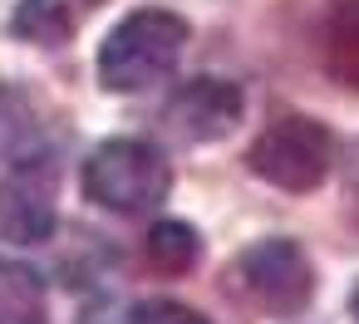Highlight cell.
Here are the masks:
<instances>
[{"mask_svg": "<svg viewBox=\"0 0 359 324\" xmlns=\"http://www.w3.org/2000/svg\"><path fill=\"white\" fill-rule=\"evenodd\" d=\"M187 50V20L172 10H133L99 45V84L109 94H143L172 79Z\"/></svg>", "mask_w": 359, "mask_h": 324, "instance_id": "6da1fadb", "label": "cell"}, {"mask_svg": "<svg viewBox=\"0 0 359 324\" xmlns=\"http://www.w3.org/2000/svg\"><path fill=\"white\" fill-rule=\"evenodd\" d=\"M168 187H172V167L143 138H109L84 162V197L118 216L153 211L168 197Z\"/></svg>", "mask_w": 359, "mask_h": 324, "instance_id": "7a4b0ae2", "label": "cell"}, {"mask_svg": "<svg viewBox=\"0 0 359 324\" xmlns=\"http://www.w3.org/2000/svg\"><path fill=\"white\" fill-rule=\"evenodd\" d=\"M246 167L280 192H315L334 167V133L320 118L285 113L256 133V143L246 148Z\"/></svg>", "mask_w": 359, "mask_h": 324, "instance_id": "3957f363", "label": "cell"}, {"mask_svg": "<svg viewBox=\"0 0 359 324\" xmlns=\"http://www.w3.org/2000/svg\"><path fill=\"white\" fill-rule=\"evenodd\" d=\"M231 275L271 314H300L315 300V265L300 251V241H290V236H266V241L246 246L241 260L231 265Z\"/></svg>", "mask_w": 359, "mask_h": 324, "instance_id": "277c9868", "label": "cell"}, {"mask_svg": "<svg viewBox=\"0 0 359 324\" xmlns=\"http://www.w3.org/2000/svg\"><path fill=\"white\" fill-rule=\"evenodd\" d=\"M55 167L45 157L15 162V172L0 182V241L11 246H40L55 236L60 206H55Z\"/></svg>", "mask_w": 359, "mask_h": 324, "instance_id": "5b68a950", "label": "cell"}, {"mask_svg": "<svg viewBox=\"0 0 359 324\" xmlns=\"http://www.w3.org/2000/svg\"><path fill=\"white\" fill-rule=\"evenodd\" d=\"M241 108H246V99H241V89H236L231 79L202 74V79H187V84L168 99L163 123H168V133H177L182 143H217V138H226V133L241 123Z\"/></svg>", "mask_w": 359, "mask_h": 324, "instance_id": "8992f818", "label": "cell"}, {"mask_svg": "<svg viewBox=\"0 0 359 324\" xmlns=\"http://www.w3.org/2000/svg\"><path fill=\"white\" fill-rule=\"evenodd\" d=\"M40 143H45L40 104L20 84H0V162L15 167L25 157H40Z\"/></svg>", "mask_w": 359, "mask_h": 324, "instance_id": "52a82bcc", "label": "cell"}, {"mask_svg": "<svg viewBox=\"0 0 359 324\" xmlns=\"http://www.w3.org/2000/svg\"><path fill=\"white\" fill-rule=\"evenodd\" d=\"M320 59L344 89H359V0H334L325 10Z\"/></svg>", "mask_w": 359, "mask_h": 324, "instance_id": "ba28073f", "label": "cell"}, {"mask_svg": "<svg viewBox=\"0 0 359 324\" xmlns=\"http://www.w3.org/2000/svg\"><path fill=\"white\" fill-rule=\"evenodd\" d=\"M84 20V0H20L15 15H11V30L30 45H65Z\"/></svg>", "mask_w": 359, "mask_h": 324, "instance_id": "9c48e42d", "label": "cell"}, {"mask_svg": "<svg viewBox=\"0 0 359 324\" xmlns=\"http://www.w3.org/2000/svg\"><path fill=\"white\" fill-rule=\"evenodd\" d=\"M0 324H45V280L20 260H0Z\"/></svg>", "mask_w": 359, "mask_h": 324, "instance_id": "30bf717a", "label": "cell"}, {"mask_svg": "<svg viewBox=\"0 0 359 324\" xmlns=\"http://www.w3.org/2000/svg\"><path fill=\"white\" fill-rule=\"evenodd\" d=\"M197 260H202V236H197L187 221L163 216V221L148 231V265H153V270H163V275H187Z\"/></svg>", "mask_w": 359, "mask_h": 324, "instance_id": "8fae6325", "label": "cell"}, {"mask_svg": "<svg viewBox=\"0 0 359 324\" xmlns=\"http://www.w3.org/2000/svg\"><path fill=\"white\" fill-rule=\"evenodd\" d=\"M123 324H212V319L187 309V304H177V300H143V304L128 309Z\"/></svg>", "mask_w": 359, "mask_h": 324, "instance_id": "7c38bea8", "label": "cell"}, {"mask_svg": "<svg viewBox=\"0 0 359 324\" xmlns=\"http://www.w3.org/2000/svg\"><path fill=\"white\" fill-rule=\"evenodd\" d=\"M349 221L359 226V153H354V162H349Z\"/></svg>", "mask_w": 359, "mask_h": 324, "instance_id": "4fadbf2b", "label": "cell"}, {"mask_svg": "<svg viewBox=\"0 0 359 324\" xmlns=\"http://www.w3.org/2000/svg\"><path fill=\"white\" fill-rule=\"evenodd\" d=\"M349 314H354V319H359V285H354V290H349Z\"/></svg>", "mask_w": 359, "mask_h": 324, "instance_id": "5bb4252c", "label": "cell"}, {"mask_svg": "<svg viewBox=\"0 0 359 324\" xmlns=\"http://www.w3.org/2000/svg\"><path fill=\"white\" fill-rule=\"evenodd\" d=\"M94 6H99V0H84V10H94Z\"/></svg>", "mask_w": 359, "mask_h": 324, "instance_id": "9a60e30c", "label": "cell"}]
</instances>
